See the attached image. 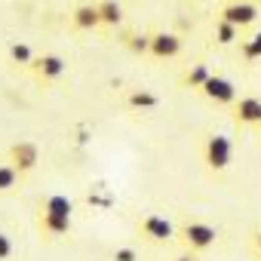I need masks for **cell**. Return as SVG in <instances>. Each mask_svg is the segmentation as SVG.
<instances>
[{
  "mask_svg": "<svg viewBox=\"0 0 261 261\" xmlns=\"http://www.w3.org/2000/svg\"><path fill=\"white\" fill-rule=\"evenodd\" d=\"M218 240V230L209 224V221H200V218H185L178 224V233H175V243L188 252H209Z\"/></svg>",
  "mask_w": 261,
  "mask_h": 261,
  "instance_id": "6da1fadb",
  "label": "cell"
},
{
  "mask_svg": "<svg viewBox=\"0 0 261 261\" xmlns=\"http://www.w3.org/2000/svg\"><path fill=\"white\" fill-rule=\"evenodd\" d=\"M230 163H233V145H230V139L212 133L203 142V166H206V172L221 175V172L230 169Z\"/></svg>",
  "mask_w": 261,
  "mask_h": 261,
  "instance_id": "7a4b0ae2",
  "label": "cell"
},
{
  "mask_svg": "<svg viewBox=\"0 0 261 261\" xmlns=\"http://www.w3.org/2000/svg\"><path fill=\"white\" fill-rule=\"evenodd\" d=\"M136 233H139L145 243H151V246H166V243L175 240L178 224H172L169 218H163V215H157V212H148V215H142V218L136 221Z\"/></svg>",
  "mask_w": 261,
  "mask_h": 261,
  "instance_id": "3957f363",
  "label": "cell"
},
{
  "mask_svg": "<svg viewBox=\"0 0 261 261\" xmlns=\"http://www.w3.org/2000/svg\"><path fill=\"white\" fill-rule=\"evenodd\" d=\"M65 71H68V65H65V59L56 56V53H43V56H37V59L31 62V68H28V74H31L34 83H40V86L56 83Z\"/></svg>",
  "mask_w": 261,
  "mask_h": 261,
  "instance_id": "277c9868",
  "label": "cell"
},
{
  "mask_svg": "<svg viewBox=\"0 0 261 261\" xmlns=\"http://www.w3.org/2000/svg\"><path fill=\"white\" fill-rule=\"evenodd\" d=\"M74 224H71V215H56V212H40L37 209V233L43 243H56V240H65L71 237Z\"/></svg>",
  "mask_w": 261,
  "mask_h": 261,
  "instance_id": "5b68a950",
  "label": "cell"
},
{
  "mask_svg": "<svg viewBox=\"0 0 261 261\" xmlns=\"http://www.w3.org/2000/svg\"><path fill=\"white\" fill-rule=\"evenodd\" d=\"M7 160H10L22 175H31V172L37 169V163H40V148H37V142H28V139L13 142V145L7 148Z\"/></svg>",
  "mask_w": 261,
  "mask_h": 261,
  "instance_id": "8992f818",
  "label": "cell"
},
{
  "mask_svg": "<svg viewBox=\"0 0 261 261\" xmlns=\"http://www.w3.org/2000/svg\"><path fill=\"white\" fill-rule=\"evenodd\" d=\"M200 95H203L206 101H212V105H221V108H227V105H233V101L240 98V95H237V86H233L224 74H209V80L203 83Z\"/></svg>",
  "mask_w": 261,
  "mask_h": 261,
  "instance_id": "52a82bcc",
  "label": "cell"
},
{
  "mask_svg": "<svg viewBox=\"0 0 261 261\" xmlns=\"http://www.w3.org/2000/svg\"><path fill=\"white\" fill-rule=\"evenodd\" d=\"M218 19H224V22L237 25L240 31H246L249 25L258 22V4H252V0H233V4H224L221 7V16Z\"/></svg>",
  "mask_w": 261,
  "mask_h": 261,
  "instance_id": "ba28073f",
  "label": "cell"
},
{
  "mask_svg": "<svg viewBox=\"0 0 261 261\" xmlns=\"http://www.w3.org/2000/svg\"><path fill=\"white\" fill-rule=\"evenodd\" d=\"M181 53V37L172 34V31H154L151 34V56L166 62V59H175Z\"/></svg>",
  "mask_w": 261,
  "mask_h": 261,
  "instance_id": "9c48e42d",
  "label": "cell"
},
{
  "mask_svg": "<svg viewBox=\"0 0 261 261\" xmlns=\"http://www.w3.org/2000/svg\"><path fill=\"white\" fill-rule=\"evenodd\" d=\"M258 108H261V98L258 95H240L230 111H233V123L237 126H255L258 123Z\"/></svg>",
  "mask_w": 261,
  "mask_h": 261,
  "instance_id": "30bf717a",
  "label": "cell"
},
{
  "mask_svg": "<svg viewBox=\"0 0 261 261\" xmlns=\"http://www.w3.org/2000/svg\"><path fill=\"white\" fill-rule=\"evenodd\" d=\"M71 25H74L77 31H92V28H98V25H101L98 7H95V4H77V7L71 10Z\"/></svg>",
  "mask_w": 261,
  "mask_h": 261,
  "instance_id": "8fae6325",
  "label": "cell"
},
{
  "mask_svg": "<svg viewBox=\"0 0 261 261\" xmlns=\"http://www.w3.org/2000/svg\"><path fill=\"white\" fill-rule=\"evenodd\" d=\"M123 105L129 111H154V108H160V95L151 89H129L123 95Z\"/></svg>",
  "mask_w": 261,
  "mask_h": 261,
  "instance_id": "7c38bea8",
  "label": "cell"
},
{
  "mask_svg": "<svg viewBox=\"0 0 261 261\" xmlns=\"http://www.w3.org/2000/svg\"><path fill=\"white\" fill-rule=\"evenodd\" d=\"M209 68L203 65V62H194V65H188L185 71H181V77H178V83H181V89H194V92H200L203 89V83L209 80Z\"/></svg>",
  "mask_w": 261,
  "mask_h": 261,
  "instance_id": "4fadbf2b",
  "label": "cell"
},
{
  "mask_svg": "<svg viewBox=\"0 0 261 261\" xmlns=\"http://www.w3.org/2000/svg\"><path fill=\"white\" fill-rule=\"evenodd\" d=\"M37 209L40 212H56V215H74V203L65 194H46V197H40Z\"/></svg>",
  "mask_w": 261,
  "mask_h": 261,
  "instance_id": "5bb4252c",
  "label": "cell"
},
{
  "mask_svg": "<svg viewBox=\"0 0 261 261\" xmlns=\"http://www.w3.org/2000/svg\"><path fill=\"white\" fill-rule=\"evenodd\" d=\"M98 19H101V25H108V28H117L120 22H123V7L117 4V0H98Z\"/></svg>",
  "mask_w": 261,
  "mask_h": 261,
  "instance_id": "9a60e30c",
  "label": "cell"
},
{
  "mask_svg": "<svg viewBox=\"0 0 261 261\" xmlns=\"http://www.w3.org/2000/svg\"><path fill=\"white\" fill-rule=\"evenodd\" d=\"M7 56H10V62H13V65H19V68H25V71H28V68H31V62L37 59V56H34V49H31L28 43H22V40L10 43Z\"/></svg>",
  "mask_w": 261,
  "mask_h": 261,
  "instance_id": "2e32d148",
  "label": "cell"
},
{
  "mask_svg": "<svg viewBox=\"0 0 261 261\" xmlns=\"http://www.w3.org/2000/svg\"><path fill=\"white\" fill-rule=\"evenodd\" d=\"M243 31L237 28V25H230V22H224V19H218L215 22V28H212V37L221 43V46H230V43H237V40H243L240 37Z\"/></svg>",
  "mask_w": 261,
  "mask_h": 261,
  "instance_id": "e0dca14e",
  "label": "cell"
},
{
  "mask_svg": "<svg viewBox=\"0 0 261 261\" xmlns=\"http://www.w3.org/2000/svg\"><path fill=\"white\" fill-rule=\"evenodd\" d=\"M22 178H25V175H22L10 160H7V163H0V194H10Z\"/></svg>",
  "mask_w": 261,
  "mask_h": 261,
  "instance_id": "ac0fdd59",
  "label": "cell"
},
{
  "mask_svg": "<svg viewBox=\"0 0 261 261\" xmlns=\"http://www.w3.org/2000/svg\"><path fill=\"white\" fill-rule=\"evenodd\" d=\"M240 59L243 62H258L261 59V31L258 34H252V37H246V40H240Z\"/></svg>",
  "mask_w": 261,
  "mask_h": 261,
  "instance_id": "d6986e66",
  "label": "cell"
},
{
  "mask_svg": "<svg viewBox=\"0 0 261 261\" xmlns=\"http://www.w3.org/2000/svg\"><path fill=\"white\" fill-rule=\"evenodd\" d=\"M123 43L126 49H133L136 56H151V34H123Z\"/></svg>",
  "mask_w": 261,
  "mask_h": 261,
  "instance_id": "ffe728a7",
  "label": "cell"
},
{
  "mask_svg": "<svg viewBox=\"0 0 261 261\" xmlns=\"http://www.w3.org/2000/svg\"><path fill=\"white\" fill-rule=\"evenodd\" d=\"M111 261H139V252H136V246H117L111 252Z\"/></svg>",
  "mask_w": 261,
  "mask_h": 261,
  "instance_id": "44dd1931",
  "label": "cell"
},
{
  "mask_svg": "<svg viewBox=\"0 0 261 261\" xmlns=\"http://www.w3.org/2000/svg\"><path fill=\"white\" fill-rule=\"evenodd\" d=\"M16 255V246H13V237L0 230V261H13Z\"/></svg>",
  "mask_w": 261,
  "mask_h": 261,
  "instance_id": "7402d4cb",
  "label": "cell"
},
{
  "mask_svg": "<svg viewBox=\"0 0 261 261\" xmlns=\"http://www.w3.org/2000/svg\"><path fill=\"white\" fill-rule=\"evenodd\" d=\"M249 255H252V261H261V227H255L249 233Z\"/></svg>",
  "mask_w": 261,
  "mask_h": 261,
  "instance_id": "603a6c76",
  "label": "cell"
},
{
  "mask_svg": "<svg viewBox=\"0 0 261 261\" xmlns=\"http://www.w3.org/2000/svg\"><path fill=\"white\" fill-rule=\"evenodd\" d=\"M172 261H200V258H197V252H188V249H185V252H181V255H175Z\"/></svg>",
  "mask_w": 261,
  "mask_h": 261,
  "instance_id": "cb8c5ba5",
  "label": "cell"
},
{
  "mask_svg": "<svg viewBox=\"0 0 261 261\" xmlns=\"http://www.w3.org/2000/svg\"><path fill=\"white\" fill-rule=\"evenodd\" d=\"M255 129H261V108H258V123H255Z\"/></svg>",
  "mask_w": 261,
  "mask_h": 261,
  "instance_id": "d4e9b609",
  "label": "cell"
},
{
  "mask_svg": "<svg viewBox=\"0 0 261 261\" xmlns=\"http://www.w3.org/2000/svg\"><path fill=\"white\" fill-rule=\"evenodd\" d=\"M252 4H261V0H252Z\"/></svg>",
  "mask_w": 261,
  "mask_h": 261,
  "instance_id": "484cf974",
  "label": "cell"
},
{
  "mask_svg": "<svg viewBox=\"0 0 261 261\" xmlns=\"http://www.w3.org/2000/svg\"><path fill=\"white\" fill-rule=\"evenodd\" d=\"M227 4H233V0H227Z\"/></svg>",
  "mask_w": 261,
  "mask_h": 261,
  "instance_id": "4316f807",
  "label": "cell"
}]
</instances>
